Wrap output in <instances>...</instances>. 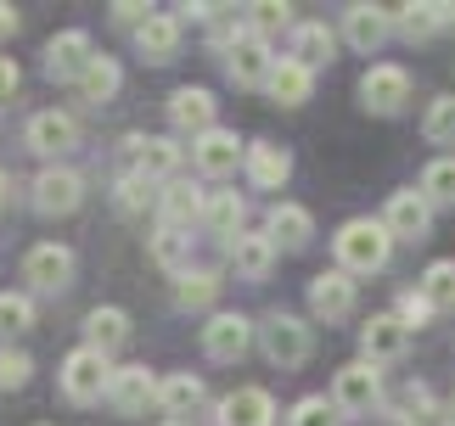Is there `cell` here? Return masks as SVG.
I'll return each instance as SVG.
<instances>
[{"label": "cell", "mask_w": 455, "mask_h": 426, "mask_svg": "<svg viewBox=\"0 0 455 426\" xmlns=\"http://www.w3.org/2000/svg\"><path fill=\"white\" fill-rule=\"evenodd\" d=\"M164 426H186V421H164Z\"/></svg>", "instance_id": "50"}, {"label": "cell", "mask_w": 455, "mask_h": 426, "mask_svg": "<svg viewBox=\"0 0 455 426\" xmlns=\"http://www.w3.org/2000/svg\"><path fill=\"white\" fill-rule=\"evenodd\" d=\"M248 180L259 185V191H282L287 185V174H292V157H287V146H275V140H253L248 146Z\"/></svg>", "instance_id": "25"}, {"label": "cell", "mask_w": 455, "mask_h": 426, "mask_svg": "<svg viewBox=\"0 0 455 426\" xmlns=\"http://www.w3.org/2000/svg\"><path fill=\"white\" fill-rule=\"evenodd\" d=\"M265 236L275 241V253H304L309 236H315L309 208H299V202H275L270 219H265Z\"/></svg>", "instance_id": "20"}, {"label": "cell", "mask_w": 455, "mask_h": 426, "mask_svg": "<svg viewBox=\"0 0 455 426\" xmlns=\"http://www.w3.org/2000/svg\"><path fill=\"white\" fill-rule=\"evenodd\" d=\"M17 84H23V67H17L12 57H0V101H12Z\"/></svg>", "instance_id": "46"}, {"label": "cell", "mask_w": 455, "mask_h": 426, "mask_svg": "<svg viewBox=\"0 0 455 426\" xmlns=\"http://www.w3.org/2000/svg\"><path fill=\"white\" fill-rule=\"evenodd\" d=\"M394 34V12L388 6H348V17H343V40L355 45V51H382V40Z\"/></svg>", "instance_id": "21"}, {"label": "cell", "mask_w": 455, "mask_h": 426, "mask_svg": "<svg viewBox=\"0 0 455 426\" xmlns=\"http://www.w3.org/2000/svg\"><path fill=\"white\" fill-rule=\"evenodd\" d=\"M28 376H34V359H28L23 348H6V343H0V393L28 387Z\"/></svg>", "instance_id": "43"}, {"label": "cell", "mask_w": 455, "mask_h": 426, "mask_svg": "<svg viewBox=\"0 0 455 426\" xmlns=\"http://www.w3.org/2000/svg\"><path fill=\"white\" fill-rule=\"evenodd\" d=\"M157 387H164V382H157L147 365H118V370H113L108 404H113L118 415H147L152 404H157Z\"/></svg>", "instance_id": "17"}, {"label": "cell", "mask_w": 455, "mask_h": 426, "mask_svg": "<svg viewBox=\"0 0 455 426\" xmlns=\"http://www.w3.org/2000/svg\"><path fill=\"white\" fill-rule=\"evenodd\" d=\"M275 51H270V40H259V34L248 28L242 40H231L225 45V74H231L236 84H248V91H265L270 84V74H275Z\"/></svg>", "instance_id": "6"}, {"label": "cell", "mask_w": 455, "mask_h": 426, "mask_svg": "<svg viewBox=\"0 0 455 426\" xmlns=\"http://www.w3.org/2000/svg\"><path fill=\"white\" fill-rule=\"evenodd\" d=\"M220 287H225V280L214 270H186V275H174V304H180V309H214Z\"/></svg>", "instance_id": "33"}, {"label": "cell", "mask_w": 455, "mask_h": 426, "mask_svg": "<svg viewBox=\"0 0 455 426\" xmlns=\"http://www.w3.org/2000/svg\"><path fill=\"white\" fill-rule=\"evenodd\" d=\"M309 314L326 320V326H338V320L355 314V275L343 270H321L309 280Z\"/></svg>", "instance_id": "15"}, {"label": "cell", "mask_w": 455, "mask_h": 426, "mask_svg": "<svg viewBox=\"0 0 455 426\" xmlns=\"http://www.w3.org/2000/svg\"><path fill=\"white\" fill-rule=\"evenodd\" d=\"M331 247H338V270L343 275H377L382 264H388L394 253V236L382 219H348L338 236H331Z\"/></svg>", "instance_id": "1"}, {"label": "cell", "mask_w": 455, "mask_h": 426, "mask_svg": "<svg viewBox=\"0 0 455 426\" xmlns=\"http://www.w3.org/2000/svg\"><path fill=\"white\" fill-rule=\"evenodd\" d=\"M422 135L433 140V146H455V96H439V101L427 106Z\"/></svg>", "instance_id": "40"}, {"label": "cell", "mask_w": 455, "mask_h": 426, "mask_svg": "<svg viewBox=\"0 0 455 426\" xmlns=\"http://www.w3.org/2000/svg\"><path fill=\"white\" fill-rule=\"evenodd\" d=\"M91 62H96V45H91V34H84V28H62L57 40L45 45V79L79 84Z\"/></svg>", "instance_id": "10"}, {"label": "cell", "mask_w": 455, "mask_h": 426, "mask_svg": "<svg viewBox=\"0 0 455 426\" xmlns=\"http://www.w3.org/2000/svg\"><path fill=\"white\" fill-rule=\"evenodd\" d=\"M382 225H388L394 241H422L433 230V202L422 191H394L388 208H382Z\"/></svg>", "instance_id": "16"}, {"label": "cell", "mask_w": 455, "mask_h": 426, "mask_svg": "<svg viewBox=\"0 0 455 426\" xmlns=\"http://www.w3.org/2000/svg\"><path fill=\"white\" fill-rule=\"evenodd\" d=\"M113 202H118V213H147V202H157V191H152V180H141V174H118L113 180Z\"/></svg>", "instance_id": "39"}, {"label": "cell", "mask_w": 455, "mask_h": 426, "mask_svg": "<svg viewBox=\"0 0 455 426\" xmlns=\"http://www.w3.org/2000/svg\"><path fill=\"white\" fill-rule=\"evenodd\" d=\"M394 314H399V320H405V326H411V331H422V326H427V320H433V314H439V309H433V304H427V292H422V287H416V292H405V297H399V309H394Z\"/></svg>", "instance_id": "44"}, {"label": "cell", "mask_w": 455, "mask_h": 426, "mask_svg": "<svg viewBox=\"0 0 455 426\" xmlns=\"http://www.w3.org/2000/svg\"><path fill=\"white\" fill-rule=\"evenodd\" d=\"M113 23H124V28H147V23H152V6H141V0H118V6H113Z\"/></svg>", "instance_id": "45"}, {"label": "cell", "mask_w": 455, "mask_h": 426, "mask_svg": "<svg viewBox=\"0 0 455 426\" xmlns=\"http://www.w3.org/2000/svg\"><path fill=\"white\" fill-rule=\"evenodd\" d=\"M203 208H208V191H197L191 180H169L164 191H157V219H164L169 230L203 225Z\"/></svg>", "instance_id": "19"}, {"label": "cell", "mask_w": 455, "mask_h": 426, "mask_svg": "<svg viewBox=\"0 0 455 426\" xmlns=\"http://www.w3.org/2000/svg\"><path fill=\"white\" fill-rule=\"evenodd\" d=\"M331 404H338V415L343 421H360V415H371L377 404H382V370L377 365H343L338 370V382H331Z\"/></svg>", "instance_id": "4"}, {"label": "cell", "mask_w": 455, "mask_h": 426, "mask_svg": "<svg viewBox=\"0 0 455 426\" xmlns=\"http://www.w3.org/2000/svg\"><path fill=\"white\" fill-rule=\"evenodd\" d=\"M197 404H203V376H191V370H174V376H164V387H157V410L191 415Z\"/></svg>", "instance_id": "32"}, {"label": "cell", "mask_w": 455, "mask_h": 426, "mask_svg": "<svg viewBox=\"0 0 455 426\" xmlns=\"http://www.w3.org/2000/svg\"><path fill=\"white\" fill-rule=\"evenodd\" d=\"M331 51H338V34H331L326 23H299V28H292V51H287V57H299L309 74L321 62H331Z\"/></svg>", "instance_id": "30"}, {"label": "cell", "mask_w": 455, "mask_h": 426, "mask_svg": "<svg viewBox=\"0 0 455 426\" xmlns=\"http://www.w3.org/2000/svg\"><path fill=\"white\" fill-rule=\"evenodd\" d=\"M416 191H422L433 208H450L455 202V152L450 157H433V163L422 169V185H416Z\"/></svg>", "instance_id": "34"}, {"label": "cell", "mask_w": 455, "mask_h": 426, "mask_svg": "<svg viewBox=\"0 0 455 426\" xmlns=\"http://www.w3.org/2000/svg\"><path fill=\"white\" fill-rule=\"evenodd\" d=\"M405 343H411V326L399 314H371L360 326V359L365 365H394L405 359Z\"/></svg>", "instance_id": "11"}, {"label": "cell", "mask_w": 455, "mask_h": 426, "mask_svg": "<svg viewBox=\"0 0 455 426\" xmlns=\"http://www.w3.org/2000/svg\"><path fill=\"white\" fill-rule=\"evenodd\" d=\"M118 84H124V74H118V62H113V57H96L91 67H84V79L74 84V91H79V101H91V106H108V101L118 96Z\"/></svg>", "instance_id": "31"}, {"label": "cell", "mask_w": 455, "mask_h": 426, "mask_svg": "<svg viewBox=\"0 0 455 426\" xmlns=\"http://www.w3.org/2000/svg\"><path fill=\"white\" fill-rule=\"evenodd\" d=\"M6 197H12V180H6V174H0V208H6Z\"/></svg>", "instance_id": "48"}, {"label": "cell", "mask_w": 455, "mask_h": 426, "mask_svg": "<svg viewBox=\"0 0 455 426\" xmlns=\"http://www.w3.org/2000/svg\"><path fill=\"white\" fill-rule=\"evenodd\" d=\"M62 393L74 398V404H101L113 393V365H108V353H96V348H74L62 359Z\"/></svg>", "instance_id": "3"}, {"label": "cell", "mask_w": 455, "mask_h": 426, "mask_svg": "<svg viewBox=\"0 0 455 426\" xmlns=\"http://www.w3.org/2000/svg\"><path fill=\"white\" fill-rule=\"evenodd\" d=\"M23 280H28V292H45V297H57L74 287V247H62V241H40V247H28V258H23Z\"/></svg>", "instance_id": "5"}, {"label": "cell", "mask_w": 455, "mask_h": 426, "mask_svg": "<svg viewBox=\"0 0 455 426\" xmlns=\"http://www.w3.org/2000/svg\"><path fill=\"white\" fill-rule=\"evenodd\" d=\"M253 336H259V326H253L248 314H208L203 353H208V359H220V365H236L242 353L253 348Z\"/></svg>", "instance_id": "8"}, {"label": "cell", "mask_w": 455, "mask_h": 426, "mask_svg": "<svg viewBox=\"0 0 455 426\" xmlns=\"http://www.w3.org/2000/svg\"><path fill=\"white\" fill-rule=\"evenodd\" d=\"M220 426H275V398L265 387H236L220 404Z\"/></svg>", "instance_id": "23"}, {"label": "cell", "mask_w": 455, "mask_h": 426, "mask_svg": "<svg viewBox=\"0 0 455 426\" xmlns=\"http://www.w3.org/2000/svg\"><path fill=\"white\" fill-rule=\"evenodd\" d=\"M135 45H141L147 62H174V57H180V17L152 12V23L135 28Z\"/></svg>", "instance_id": "27"}, {"label": "cell", "mask_w": 455, "mask_h": 426, "mask_svg": "<svg viewBox=\"0 0 455 426\" xmlns=\"http://www.w3.org/2000/svg\"><path fill=\"white\" fill-rule=\"evenodd\" d=\"M444 426H455V404H450V410H444Z\"/></svg>", "instance_id": "49"}, {"label": "cell", "mask_w": 455, "mask_h": 426, "mask_svg": "<svg viewBox=\"0 0 455 426\" xmlns=\"http://www.w3.org/2000/svg\"><path fill=\"white\" fill-rule=\"evenodd\" d=\"M444 23H455V6L444 0H416V6H394V34H405V40H433Z\"/></svg>", "instance_id": "22"}, {"label": "cell", "mask_w": 455, "mask_h": 426, "mask_svg": "<svg viewBox=\"0 0 455 426\" xmlns=\"http://www.w3.org/2000/svg\"><path fill=\"white\" fill-rule=\"evenodd\" d=\"M130 343V314L124 309H91L84 314V348H96V353H113Z\"/></svg>", "instance_id": "26"}, {"label": "cell", "mask_w": 455, "mask_h": 426, "mask_svg": "<svg viewBox=\"0 0 455 426\" xmlns=\"http://www.w3.org/2000/svg\"><path fill=\"white\" fill-rule=\"evenodd\" d=\"M124 152H130L135 174H141V180H152V185H169L174 169H180V146H174L169 135H130Z\"/></svg>", "instance_id": "14"}, {"label": "cell", "mask_w": 455, "mask_h": 426, "mask_svg": "<svg viewBox=\"0 0 455 426\" xmlns=\"http://www.w3.org/2000/svg\"><path fill=\"white\" fill-rule=\"evenodd\" d=\"M422 292L433 309H455V258H433L422 275Z\"/></svg>", "instance_id": "38"}, {"label": "cell", "mask_w": 455, "mask_h": 426, "mask_svg": "<svg viewBox=\"0 0 455 426\" xmlns=\"http://www.w3.org/2000/svg\"><path fill=\"white\" fill-rule=\"evenodd\" d=\"M225 253H231L236 280H265L270 264H275V241H270V236H253V230H242L236 241H225Z\"/></svg>", "instance_id": "24"}, {"label": "cell", "mask_w": 455, "mask_h": 426, "mask_svg": "<svg viewBox=\"0 0 455 426\" xmlns=\"http://www.w3.org/2000/svg\"><path fill=\"white\" fill-rule=\"evenodd\" d=\"M259 348H265V359L270 365H282V370H299L309 359V348H315V331L304 326L299 314H265V326H259Z\"/></svg>", "instance_id": "2"}, {"label": "cell", "mask_w": 455, "mask_h": 426, "mask_svg": "<svg viewBox=\"0 0 455 426\" xmlns=\"http://www.w3.org/2000/svg\"><path fill=\"white\" fill-rule=\"evenodd\" d=\"M338 421H343V415H338V404L321 398V393L299 398V404H292V415H287V426H338Z\"/></svg>", "instance_id": "41"}, {"label": "cell", "mask_w": 455, "mask_h": 426, "mask_svg": "<svg viewBox=\"0 0 455 426\" xmlns=\"http://www.w3.org/2000/svg\"><path fill=\"white\" fill-rule=\"evenodd\" d=\"M6 34H17V6L0 0V40H6Z\"/></svg>", "instance_id": "47"}, {"label": "cell", "mask_w": 455, "mask_h": 426, "mask_svg": "<svg viewBox=\"0 0 455 426\" xmlns=\"http://www.w3.org/2000/svg\"><path fill=\"white\" fill-rule=\"evenodd\" d=\"M152 258L164 264V270H174V275H186L191 270V236L186 230H169V225H157V236H152Z\"/></svg>", "instance_id": "36"}, {"label": "cell", "mask_w": 455, "mask_h": 426, "mask_svg": "<svg viewBox=\"0 0 455 426\" xmlns=\"http://www.w3.org/2000/svg\"><path fill=\"white\" fill-rule=\"evenodd\" d=\"M28 202L40 208V213H74L84 202V180L68 163H51L34 174V185H28Z\"/></svg>", "instance_id": "9"}, {"label": "cell", "mask_w": 455, "mask_h": 426, "mask_svg": "<svg viewBox=\"0 0 455 426\" xmlns=\"http://www.w3.org/2000/svg\"><path fill=\"white\" fill-rule=\"evenodd\" d=\"M169 123H174L180 135L203 140L208 130H220V123H214V96L197 91V84H180V91L169 96Z\"/></svg>", "instance_id": "18"}, {"label": "cell", "mask_w": 455, "mask_h": 426, "mask_svg": "<svg viewBox=\"0 0 455 426\" xmlns=\"http://www.w3.org/2000/svg\"><path fill=\"white\" fill-rule=\"evenodd\" d=\"M23 140H28V152H40V157H68L79 146V123L68 118V113H57V106H45V113H34L28 118V130H23Z\"/></svg>", "instance_id": "13"}, {"label": "cell", "mask_w": 455, "mask_h": 426, "mask_svg": "<svg viewBox=\"0 0 455 426\" xmlns=\"http://www.w3.org/2000/svg\"><path fill=\"white\" fill-rule=\"evenodd\" d=\"M265 91H270V101H275V106H304V101H309V91H315V74H309L299 57H282Z\"/></svg>", "instance_id": "28"}, {"label": "cell", "mask_w": 455, "mask_h": 426, "mask_svg": "<svg viewBox=\"0 0 455 426\" xmlns=\"http://www.w3.org/2000/svg\"><path fill=\"white\" fill-rule=\"evenodd\" d=\"M34 331V297L28 292H0V336H23Z\"/></svg>", "instance_id": "37"}, {"label": "cell", "mask_w": 455, "mask_h": 426, "mask_svg": "<svg viewBox=\"0 0 455 426\" xmlns=\"http://www.w3.org/2000/svg\"><path fill=\"white\" fill-rule=\"evenodd\" d=\"M394 410H399V415H394L399 426H439V404H433V393H427L422 382H411L405 393H399Z\"/></svg>", "instance_id": "35"}, {"label": "cell", "mask_w": 455, "mask_h": 426, "mask_svg": "<svg viewBox=\"0 0 455 426\" xmlns=\"http://www.w3.org/2000/svg\"><path fill=\"white\" fill-rule=\"evenodd\" d=\"M292 23V6L287 0H259V6H248V28L259 34V40H270L275 28H287Z\"/></svg>", "instance_id": "42"}, {"label": "cell", "mask_w": 455, "mask_h": 426, "mask_svg": "<svg viewBox=\"0 0 455 426\" xmlns=\"http://www.w3.org/2000/svg\"><path fill=\"white\" fill-rule=\"evenodd\" d=\"M242 225H248V202L236 197V191H208V208H203V230H214V236L236 241Z\"/></svg>", "instance_id": "29"}, {"label": "cell", "mask_w": 455, "mask_h": 426, "mask_svg": "<svg viewBox=\"0 0 455 426\" xmlns=\"http://www.w3.org/2000/svg\"><path fill=\"white\" fill-rule=\"evenodd\" d=\"M191 163L203 180H225L236 174V163H248V146L236 140V130H208L203 140H191Z\"/></svg>", "instance_id": "12"}, {"label": "cell", "mask_w": 455, "mask_h": 426, "mask_svg": "<svg viewBox=\"0 0 455 426\" xmlns=\"http://www.w3.org/2000/svg\"><path fill=\"white\" fill-rule=\"evenodd\" d=\"M405 101H411V74H405L399 62H377V67H365V79H360V106H365V113L394 118Z\"/></svg>", "instance_id": "7"}]
</instances>
